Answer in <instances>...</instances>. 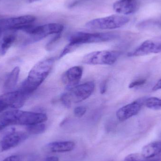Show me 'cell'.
<instances>
[{
  "mask_svg": "<svg viewBox=\"0 0 161 161\" xmlns=\"http://www.w3.org/2000/svg\"><path fill=\"white\" fill-rule=\"evenodd\" d=\"M58 157L52 156V157H48L45 159L44 161H58Z\"/></svg>",
  "mask_w": 161,
  "mask_h": 161,
  "instance_id": "obj_27",
  "label": "cell"
},
{
  "mask_svg": "<svg viewBox=\"0 0 161 161\" xmlns=\"http://www.w3.org/2000/svg\"><path fill=\"white\" fill-rule=\"evenodd\" d=\"M2 120L7 126L12 125L29 126L41 124L48 119L47 115L42 113L24 111H8L2 115Z\"/></svg>",
  "mask_w": 161,
  "mask_h": 161,
  "instance_id": "obj_3",
  "label": "cell"
},
{
  "mask_svg": "<svg viewBox=\"0 0 161 161\" xmlns=\"http://www.w3.org/2000/svg\"><path fill=\"white\" fill-rule=\"evenodd\" d=\"M2 31H2V29H1V28H0V36H1V33H2Z\"/></svg>",
  "mask_w": 161,
  "mask_h": 161,
  "instance_id": "obj_29",
  "label": "cell"
},
{
  "mask_svg": "<svg viewBox=\"0 0 161 161\" xmlns=\"http://www.w3.org/2000/svg\"><path fill=\"white\" fill-rule=\"evenodd\" d=\"M94 82L90 81L77 85L69 90V92L63 94L68 104L71 107L72 104L79 103L88 98L95 90Z\"/></svg>",
  "mask_w": 161,
  "mask_h": 161,
  "instance_id": "obj_6",
  "label": "cell"
},
{
  "mask_svg": "<svg viewBox=\"0 0 161 161\" xmlns=\"http://www.w3.org/2000/svg\"><path fill=\"white\" fill-rule=\"evenodd\" d=\"M20 69L16 67L8 74L5 81L4 88L6 90H10L14 88L18 82L19 75Z\"/></svg>",
  "mask_w": 161,
  "mask_h": 161,
  "instance_id": "obj_17",
  "label": "cell"
},
{
  "mask_svg": "<svg viewBox=\"0 0 161 161\" xmlns=\"http://www.w3.org/2000/svg\"><path fill=\"white\" fill-rule=\"evenodd\" d=\"M16 39L15 34H9L4 36L0 41V55L3 56L12 46Z\"/></svg>",
  "mask_w": 161,
  "mask_h": 161,
  "instance_id": "obj_18",
  "label": "cell"
},
{
  "mask_svg": "<svg viewBox=\"0 0 161 161\" xmlns=\"http://www.w3.org/2000/svg\"><path fill=\"white\" fill-rule=\"evenodd\" d=\"M107 90V82L106 80H104L101 82L100 85V93L103 94L106 92Z\"/></svg>",
  "mask_w": 161,
  "mask_h": 161,
  "instance_id": "obj_24",
  "label": "cell"
},
{
  "mask_svg": "<svg viewBox=\"0 0 161 161\" xmlns=\"http://www.w3.org/2000/svg\"><path fill=\"white\" fill-rule=\"evenodd\" d=\"M161 53V43L154 42L151 40H146L139 45L135 50L129 53L127 56L129 57H133Z\"/></svg>",
  "mask_w": 161,
  "mask_h": 161,
  "instance_id": "obj_10",
  "label": "cell"
},
{
  "mask_svg": "<svg viewBox=\"0 0 161 161\" xmlns=\"http://www.w3.org/2000/svg\"><path fill=\"white\" fill-rule=\"evenodd\" d=\"M146 82V80L145 79H139L131 82L130 83L129 85V88L130 89H132V88H136V87H139V86H142Z\"/></svg>",
  "mask_w": 161,
  "mask_h": 161,
  "instance_id": "obj_23",
  "label": "cell"
},
{
  "mask_svg": "<svg viewBox=\"0 0 161 161\" xmlns=\"http://www.w3.org/2000/svg\"><path fill=\"white\" fill-rule=\"evenodd\" d=\"M63 29L64 26L58 23H49L39 26L30 25L23 31L28 35L24 44L27 45L35 43L50 35L61 34Z\"/></svg>",
  "mask_w": 161,
  "mask_h": 161,
  "instance_id": "obj_4",
  "label": "cell"
},
{
  "mask_svg": "<svg viewBox=\"0 0 161 161\" xmlns=\"http://www.w3.org/2000/svg\"><path fill=\"white\" fill-rule=\"evenodd\" d=\"M116 36L117 35L113 33H89L79 32L74 33L69 38V44L65 47L59 55V58H62L82 44L109 41L114 39Z\"/></svg>",
  "mask_w": 161,
  "mask_h": 161,
  "instance_id": "obj_2",
  "label": "cell"
},
{
  "mask_svg": "<svg viewBox=\"0 0 161 161\" xmlns=\"http://www.w3.org/2000/svg\"><path fill=\"white\" fill-rule=\"evenodd\" d=\"M26 130L29 134L37 135L43 133L46 130V125L43 123L27 126Z\"/></svg>",
  "mask_w": 161,
  "mask_h": 161,
  "instance_id": "obj_20",
  "label": "cell"
},
{
  "mask_svg": "<svg viewBox=\"0 0 161 161\" xmlns=\"http://www.w3.org/2000/svg\"><path fill=\"white\" fill-rule=\"evenodd\" d=\"M87 111V109L83 106H79L76 107L74 109V113L75 116L78 117H81L85 114Z\"/></svg>",
  "mask_w": 161,
  "mask_h": 161,
  "instance_id": "obj_22",
  "label": "cell"
},
{
  "mask_svg": "<svg viewBox=\"0 0 161 161\" xmlns=\"http://www.w3.org/2000/svg\"><path fill=\"white\" fill-rule=\"evenodd\" d=\"M21 98L19 90L0 96V113L8 108H17L20 103Z\"/></svg>",
  "mask_w": 161,
  "mask_h": 161,
  "instance_id": "obj_13",
  "label": "cell"
},
{
  "mask_svg": "<svg viewBox=\"0 0 161 161\" xmlns=\"http://www.w3.org/2000/svg\"><path fill=\"white\" fill-rule=\"evenodd\" d=\"M3 161H20V158L19 156H12L8 157Z\"/></svg>",
  "mask_w": 161,
  "mask_h": 161,
  "instance_id": "obj_25",
  "label": "cell"
},
{
  "mask_svg": "<svg viewBox=\"0 0 161 161\" xmlns=\"http://www.w3.org/2000/svg\"><path fill=\"white\" fill-rule=\"evenodd\" d=\"M142 102L141 100L133 101L123 106L116 112L117 119L120 121H125L137 115L142 109Z\"/></svg>",
  "mask_w": 161,
  "mask_h": 161,
  "instance_id": "obj_11",
  "label": "cell"
},
{
  "mask_svg": "<svg viewBox=\"0 0 161 161\" xmlns=\"http://www.w3.org/2000/svg\"><path fill=\"white\" fill-rule=\"evenodd\" d=\"M33 15H23L0 20V28L4 30H23L36 20Z\"/></svg>",
  "mask_w": 161,
  "mask_h": 161,
  "instance_id": "obj_8",
  "label": "cell"
},
{
  "mask_svg": "<svg viewBox=\"0 0 161 161\" xmlns=\"http://www.w3.org/2000/svg\"><path fill=\"white\" fill-rule=\"evenodd\" d=\"M138 8L139 3L137 0H118L113 4L114 11L123 15L133 14Z\"/></svg>",
  "mask_w": 161,
  "mask_h": 161,
  "instance_id": "obj_14",
  "label": "cell"
},
{
  "mask_svg": "<svg viewBox=\"0 0 161 161\" xmlns=\"http://www.w3.org/2000/svg\"><path fill=\"white\" fill-rule=\"evenodd\" d=\"M161 90V79L158 80V82L156 83L154 87L152 88V91L154 92L159 91Z\"/></svg>",
  "mask_w": 161,
  "mask_h": 161,
  "instance_id": "obj_26",
  "label": "cell"
},
{
  "mask_svg": "<svg viewBox=\"0 0 161 161\" xmlns=\"http://www.w3.org/2000/svg\"><path fill=\"white\" fill-rule=\"evenodd\" d=\"M75 144L70 141L57 142L50 143L45 147L46 151L51 153H64L74 149Z\"/></svg>",
  "mask_w": 161,
  "mask_h": 161,
  "instance_id": "obj_15",
  "label": "cell"
},
{
  "mask_svg": "<svg viewBox=\"0 0 161 161\" xmlns=\"http://www.w3.org/2000/svg\"><path fill=\"white\" fill-rule=\"evenodd\" d=\"M83 73V68L80 66H75L65 72L62 80L68 90L78 85Z\"/></svg>",
  "mask_w": 161,
  "mask_h": 161,
  "instance_id": "obj_12",
  "label": "cell"
},
{
  "mask_svg": "<svg viewBox=\"0 0 161 161\" xmlns=\"http://www.w3.org/2000/svg\"><path fill=\"white\" fill-rule=\"evenodd\" d=\"M148 158H144L142 154L133 153L128 155L124 161H147Z\"/></svg>",
  "mask_w": 161,
  "mask_h": 161,
  "instance_id": "obj_21",
  "label": "cell"
},
{
  "mask_svg": "<svg viewBox=\"0 0 161 161\" xmlns=\"http://www.w3.org/2000/svg\"><path fill=\"white\" fill-rule=\"evenodd\" d=\"M120 54L117 51H97L86 55L82 61L87 65H112L117 61Z\"/></svg>",
  "mask_w": 161,
  "mask_h": 161,
  "instance_id": "obj_7",
  "label": "cell"
},
{
  "mask_svg": "<svg viewBox=\"0 0 161 161\" xmlns=\"http://www.w3.org/2000/svg\"><path fill=\"white\" fill-rule=\"evenodd\" d=\"M54 63L53 58H45L37 63L31 69L19 90L29 96L42 84L50 74Z\"/></svg>",
  "mask_w": 161,
  "mask_h": 161,
  "instance_id": "obj_1",
  "label": "cell"
},
{
  "mask_svg": "<svg viewBox=\"0 0 161 161\" xmlns=\"http://www.w3.org/2000/svg\"><path fill=\"white\" fill-rule=\"evenodd\" d=\"M146 106L148 108L153 110H161V99L157 97H150L145 101Z\"/></svg>",
  "mask_w": 161,
  "mask_h": 161,
  "instance_id": "obj_19",
  "label": "cell"
},
{
  "mask_svg": "<svg viewBox=\"0 0 161 161\" xmlns=\"http://www.w3.org/2000/svg\"><path fill=\"white\" fill-rule=\"evenodd\" d=\"M38 1H39V0H28L29 3H34V2H37Z\"/></svg>",
  "mask_w": 161,
  "mask_h": 161,
  "instance_id": "obj_28",
  "label": "cell"
},
{
  "mask_svg": "<svg viewBox=\"0 0 161 161\" xmlns=\"http://www.w3.org/2000/svg\"><path fill=\"white\" fill-rule=\"evenodd\" d=\"M27 133L23 131H16L12 128L0 141V151H7L18 146L28 138Z\"/></svg>",
  "mask_w": 161,
  "mask_h": 161,
  "instance_id": "obj_9",
  "label": "cell"
},
{
  "mask_svg": "<svg viewBox=\"0 0 161 161\" xmlns=\"http://www.w3.org/2000/svg\"><path fill=\"white\" fill-rule=\"evenodd\" d=\"M161 153V141L153 142L144 147L142 155L147 158H152Z\"/></svg>",
  "mask_w": 161,
  "mask_h": 161,
  "instance_id": "obj_16",
  "label": "cell"
},
{
  "mask_svg": "<svg viewBox=\"0 0 161 161\" xmlns=\"http://www.w3.org/2000/svg\"><path fill=\"white\" fill-rule=\"evenodd\" d=\"M129 18L123 15H113L94 19L86 23V26L93 29L108 30L120 28L129 22Z\"/></svg>",
  "mask_w": 161,
  "mask_h": 161,
  "instance_id": "obj_5",
  "label": "cell"
}]
</instances>
